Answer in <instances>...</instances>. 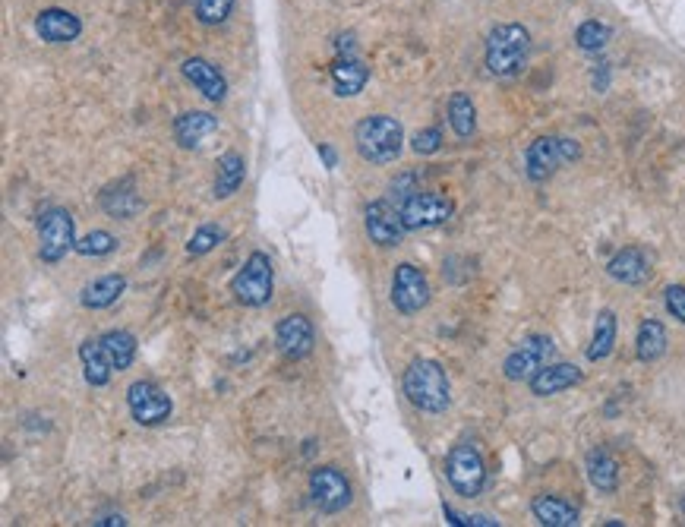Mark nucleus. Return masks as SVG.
Here are the masks:
<instances>
[{
  "instance_id": "obj_20",
  "label": "nucleus",
  "mask_w": 685,
  "mask_h": 527,
  "mask_svg": "<svg viewBox=\"0 0 685 527\" xmlns=\"http://www.w3.org/2000/svg\"><path fill=\"white\" fill-rule=\"evenodd\" d=\"M218 130V117L209 111H184L174 120V139L180 149L203 146V139Z\"/></svg>"
},
{
  "instance_id": "obj_5",
  "label": "nucleus",
  "mask_w": 685,
  "mask_h": 527,
  "mask_svg": "<svg viewBox=\"0 0 685 527\" xmlns=\"http://www.w3.org/2000/svg\"><path fill=\"white\" fill-rule=\"evenodd\" d=\"M272 288H275V269H272V259L269 253L256 250L247 256V262L240 266V272L231 281V294L240 307H250L259 310L266 307L272 300Z\"/></svg>"
},
{
  "instance_id": "obj_36",
  "label": "nucleus",
  "mask_w": 685,
  "mask_h": 527,
  "mask_svg": "<svg viewBox=\"0 0 685 527\" xmlns=\"http://www.w3.org/2000/svg\"><path fill=\"white\" fill-rule=\"evenodd\" d=\"M663 303H667V313L685 326V285H670L663 291Z\"/></svg>"
},
{
  "instance_id": "obj_19",
  "label": "nucleus",
  "mask_w": 685,
  "mask_h": 527,
  "mask_svg": "<svg viewBox=\"0 0 685 527\" xmlns=\"http://www.w3.org/2000/svg\"><path fill=\"white\" fill-rule=\"evenodd\" d=\"M329 76H332V89H335L338 98H354V95H360L367 89L370 67L364 64V60H357V57H338L332 64V70H329Z\"/></svg>"
},
{
  "instance_id": "obj_9",
  "label": "nucleus",
  "mask_w": 685,
  "mask_h": 527,
  "mask_svg": "<svg viewBox=\"0 0 685 527\" xmlns=\"http://www.w3.org/2000/svg\"><path fill=\"white\" fill-rule=\"evenodd\" d=\"M433 291H430V278L423 275L420 266L414 262H398L392 272V307L401 316H414L420 310H427Z\"/></svg>"
},
{
  "instance_id": "obj_37",
  "label": "nucleus",
  "mask_w": 685,
  "mask_h": 527,
  "mask_svg": "<svg viewBox=\"0 0 685 527\" xmlns=\"http://www.w3.org/2000/svg\"><path fill=\"white\" fill-rule=\"evenodd\" d=\"M335 48H338V57H354V51H357L354 35H351V32H348V35H338V38H335Z\"/></svg>"
},
{
  "instance_id": "obj_23",
  "label": "nucleus",
  "mask_w": 685,
  "mask_h": 527,
  "mask_svg": "<svg viewBox=\"0 0 685 527\" xmlns=\"http://www.w3.org/2000/svg\"><path fill=\"white\" fill-rule=\"evenodd\" d=\"M247 180V161L240 152H225L218 158V171H215V184H212V196L215 199H231Z\"/></svg>"
},
{
  "instance_id": "obj_22",
  "label": "nucleus",
  "mask_w": 685,
  "mask_h": 527,
  "mask_svg": "<svg viewBox=\"0 0 685 527\" xmlns=\"http://www.w3.org/2000/svg\"><path fill=\"white\" fill-rule=\"evenodd\" d=\"M531 512L534 518L543 524V527H575L581 521V512L575 509V505L569 499L562 496H550V493H540L534 502H531Z\"/></svg>"
},
{
  "instance_id": "obj_16",
  "label": "nucleus",
  "mask_w": 685,
  "mask_h": 527,
  "mask_svg": "<svg viewBox=\"0 0 685 527\" xmlns=\"http://www.w3.org/2000/svg\"><path fill=\"white\" fill-rule=\"evenodd\" d=\"M35 32L48 45H70L79 38V32H83V23H79V16L70 10L48 7L35 16Z\"/></svg>"
},
{
  "instance_id": "obj_15",
  "label": "nucleus",
  "mask_w": 685,
  "mask_h": 527,
  "mask_svg": "<svg viewBox=\"0 0 685 527\" xmlns=\"http://www.w3.org/2000/svg\"><path fill=\"white\" fill-rule=\"evenodd\" d=\"M180 73H184V79H187V83L199 95L215 101V105L228 98V79H225V73H221L212 64V60H206V57H187L184 64H180Z\"/></svg>"
},
{
  "instance_id": "obj_10",
  "label": "nucleus",
  "mask_w": 685,
  "mask_h": 527,
  "mask_svg": "<svg viewBox=\"0 0 685 527\" xmlns=\"http://www.w3.org/2000/svg\"><path fill=\"white\" fill-rule=\"evenodd\" d=\"M127 408H130V417L139 423V427H161V423L171 417L174 401L158 382L139 379L127 389Z\"/></svg>"
},
{
  "instance_id": "obj_1",
  "label": "nucleus",
  "mask_w": 685,
  "mask_h": 527,
  "mask_svg": "<svg viewBox=\"0 0 685 527\" xmlns=\"http://www.w3.org/2000/svg\"><path fill=\"white\" fill-rule=\"evenodd\" d=\"M401 392L423 414H442L452 404V385L442 370V363L430 357H417L408 363L405 376H401Z\"/></svg>"
},
{
  "instance_id": "obj_26",
  "label": "nucleus",
  "mask_w": 685,
  "mask_h": 527,
  "mask_svg": "<svg viewBox=\"0 0 685 527\" xmlns=\"http://www.w3.org/2000/svg\"><path fill=\"white\" fill-rule=\"evenodd\" d=\"M667 326L660 319H641L638 326V338H635V354L641 363H657L663 354H667Z\"/></svg>"
},
{
  "instance_id": "obj_3",
  "label": "nucleus",
  "mask_w": 685,
  "mask_h": 527,
  "mask_svg": "<svg viewBox=\"0 0 685 527\" xmlns=\"http://www.w3.org/2000/svg\"><path fill=\"white\" fill-rule=\"evenodd\" d=\"M531 54V32L518 23H502L487 35V70L493 76H518Z\"/></svg>"
},
{
  "instance_id": "obj_24",
  "label": "nucleus",
  "mask_w": 685,
  "mask_h": 527,
  "mask_svg": "<svg viewBox=\"0 0 685 527\" xmlns=\"http://www.w3.org/2000/svg\"><path fill=\"white\" fill-rule=\"evenodd\" d=\"M584 471H588V480L597 493L610 496L619 490V464L607 449H591L584 458Z\"/></svg>"
},
{
  "instance_id": "obj_32",
  "label": "nucleus",
  "mask_w": 685,
  "mask_h": 527,
  "mask_svg": "<svg viewBox=\"0 0 685 527\" xmlns=\"http://www.w3.org/2000/svg\"><path fill=\"white\" fill-rule=\"evenodd\" d=\"M117 247H120V243H117V237H114L111 231H89L86 237H79V240H76V253H79V256H92V259H98V256H111Z\"/></svg>"
},
{
  "instance_id": "obj_35",
  "label": "nucleus",
  "mask_w": 685,
  "mask_h": 527,
  "mask_svg": "<svg viewBox=\"0 0 685 527\" xmlns=\"http://www.w3.org/2000/svg\"><path fill=\"white\" fill-rule=\"evenodd\" d=\"M411 149L417 155H436L442 149V130L439 127H427V130H417L411 139Z\"/></svg>"
},
{
  "instance_id": "obj_6",
  "label": "nucleus",
  "mask_w": 685,
  "mask_h": 527,
  "mask_svg": "<svg viewBox=\"0 0 685 527\" xmlns=\"http://www.w3.org/2000/svg\"><path fill=\"white\" fill-rule=\"evenodd\" d=\"M446 477L452 490L465 499H474L487 486V461H483L480 449L474 442H458L446 458Z\"/></svg>"
},
{
  "instance_id": "obj_34",
  "label": "nucleus",
  "mask_w": 685,
  "mask_h": 527,
  "mask_svg": "<svg viewBox=\"0 0 685 527\" xmlns=\"http://www.w3.org/2000/svg\"><path fill=\"white\" fill-rule=\"evenodd\" d=\"M225 240V228H218V225H203V228H196L193 237L187 240V253L190 256H206L212 253L218 243Z\"/></svg>"
},
{
  "instance_id": "obj_13",
  "label": "nucleus",
  "mask_w": 685,
  "mask_h": 527,
  "mask_svg": "<svg viewBox=\"0 0 685 527\" xmlns=\"http://www.w3.org/2000/svg\"><path fill=\"white\" fill-rule=\"evenodd\" d=\"M364 225H367V237L382 250L398 247L401 237L408 234L405 221H401V212L395 206H389L386 199H373L370 202L367 212H364Z\"/></svg>"
},
{
  "instance_id": "obj_29",
  "label": "nucleus",
  "mask_w": 685,
  "mask_h": 527,
  "mask_svg": "<svg viewBox=\"0 0 685 527\" xmlns=\"http://www.w3.org/2000/svg\"><path fill=\"white\" fill-rule=\"evenodd\" d=\"M449 124L458 139H471L477 133V108L468 92H455L449 98Z\"/></svg>"
},
{
  "instance_id": "obj_2",
  "label": "nucleus",
  "mask_w": 685,
  "mask_h": 527,
  "mask_svg": "<svg viewBox=\"0 0 685 527\" xmlns=\"http://www.w3.org/2000/svg\"><path fill=\"white\" fill-rule=\"evenodd\" d=\"M354 149L370 165H392L405 149V127L389 114H367L354 127Z\"/></svg>"
},
{
  "instance_id": "obj_38",
  "label": "nucleus",
  "mask_w": 685,
  "mask_h": 527,
  "mask_svg": "<svg viewBox=\"0 0 685 527\" xmlns=\"http://www.w3.org/2000/svg\"><path fill=\"white\" fill-rule=\"evenodd\" d=\"M319 158L326 161V168H329V171L338 168V155H335V149H332L329 143H319Z\"/></svg>"
},
{
  "instance_id": "obj_30",
  "label": "nucleus",
  "mask_w": 685,
  "mask_h": 527,
  "mask_svg": "<svg viewBox=\"0 0 685 527\" xmlns=\"http://www.w3.org/2000/svg\"><path fill=\"white\" fill-rule=\"evenodd\" d=\"M102 209L114 218H136L143 212V196H139L130 184H127V190L117 187V190L102 193Z\"/></svg>"
},
{
  "instance_id": "obj_14",
  "label": "nucleus",
  "mask_w": 685,
  "mask_h": 527,
  "mask_svg": "<svg viewBox=\"0 0 685 527\" xmlns=\"http://www.w3.org/2000/svg\"><path fill=\"white\" fill-rule=\"evenodd\" d=\"M275 344L278 351L285 354L288 360H304L313 354V344H316V332H313V322L304 313H291L285 319H278L275 326Z\"/></svg>"
},
{
  "instance_id": "obj_17",
  "label": "nucleus",
  "mask_w": 685,
  "mask_h": 527,
  "mask_svg": "<svg viewBox=\"0 0 685 527\" xmlns=\"http://www.w3.org/2000/svg\"><path fill=\"white\" fill-rule=\"evenodd\" d=\"M584 379V373L575 367V363H547L543 370H537L528 382L531 395L537 398H553L559 392H569Z\"/></svg>"
},
{
  "instance_id": "obj_28",
  "label": "nucleus",
  "mask_w": 685,
  "mask_h": 527,
  "mask_svg": "<svg viewBox=\"0 0 685 527\" xmlns=\"http://www.w3.org/2000/svg\"><path fill=\"white\" fill-rule=\"evenodd\" d=\"M102 348L111 360L114 373H124L133 367V360H136V335L127 329H111L102 335Z\"/></svg>"
},
{
  "instance_id": "obj_7",
  "label": "nucleus",
  "mask_w": 685,
  "mask_h": 527,
  "mask_svg": "<svg viewBox=\"0 0 685 527\" xmlns=\"http://www.w3.org/2000/svg\"><path fill=\"white\" fill-rule=\"evenodd\" d=\"M76 250V221L67 209H45L38 218V256L48 266H57L67 253Z\"/></svg>"
},
{
  "instance_id": "obj_31",
  "label": "nucleus",
  "mask_w": 685,
  "mask_h": 527,
  "mask_svg": "<svg viewBox=\"0 0 685 527\" xmlns=\"http://www.w3.org/2000/svg\"><path fill=\"white\" fill-rule=\"evenodd\" d=\"M610 38H613V29L607 23H600V19H588V23H581L575 29V45L581 51H603L610 45Z\"/></svg>"
},
{
  "instance_id": "obj_33",
  "label": "nucleus",
  "mask_w": 685,
  "mask_h": 527,
  "mask_svg": "<svg viewBox=\"0 0 685 527\" xmlns=\"http://www.w3.org/2000/svg\"><path fill=\"white\" fill-rule=\"evenodd\" d=\"M234 4H237V0H196L193 13H196V19L203 26H221L231 16Z\"/></svg>"
},
{
  "instance_id": "obj_39",
  "label": "nucleus",
  "mask_w": 685,
  "mask_h": 527,
  "mask_svg": "<svg viewBox=\"0 0 685 527\" xmlns=\"http://www.w3.org/2000/svg\"><path fill=\"white\" fill-rule=\"evenodd\" d=\"M98 527H111V524H117V527H124L127 521H124V515H108V518H102V521H95Z\"/></svg>"
},
{
  "instance_id": "obj_11",
  "label": "nucleus",
  "mask_w": 685,
  "mask_h": 527,
  "mask_svg": "<svg viewBox=\"0 0 685 527\" xmlns=\"http://www.w3.org/2000/svg\"><path fill=\"white\" fill-rule=\"evenodd\" d=\"M556 354V344L550 335H528L502 363V376L509 382H531L537 370H543Z\"/></svg>"
},
{
  "instance_id": "obj_18",
  "label": "nucleus",
  "mask_w": 685,
  "mask_h": 527,
  "mask_svg": "<svg viewBox=\"0 0 685 527\" xmlns=\"http://www.w3.org/2000/svg\"><path fill=\"white\" fill-rule=\"evenodd\" d=\"M607 275L613 281H619V285L638 288V285H644V281L651 278V262H648V256H644L638 247H622L607 262Z\"/></svg>"
},
{
  "instance_id": "obj_25",
  "label": "nucleus",
  "mask_w": 685,
  "mask_h": 527,
  "mask_svg": "<svg viewBox=\"0 0 685 527\" xmlns=\"http://www.w3.org/2000/svg\"><path fill=\"white\" fill-rule=\"evenodd\" d=\"M79 360H83V376L92 389H102V385L111 382L114 367H111V360L102 348V338H86L83 344H79Z\"/></svg>"
},
{
  "instance_id": "obj_4",
  "label": "nucleus",
  "mask_w": 685,
  "mask_h": 527,
  "mask_svg": "<svg viewBox=\"0 0 685 527\" xmlns=\"http://www.w3.org/2000/svg\"><path fill=\"white\" fill-rule=\"evenodd\" d=\"M581 158V143L569 136H537L525 152V174L534 184L550 180L559 168Z\"/></svg>"
},
{
  "instance_id": "obj_40",
  "label": "nucleus",
  "mask_w": 685,
  "mask_h": 527,
  "mask_svg": "<svg viewBox=\"0 0 685 527\" xmlns=\"http://www.w3.org/2000/svg\"><path fill=\"white\" fill-rule=\"evenodd\" d=\"M679 509H682V515H685V496H682V502H679Z\"/></svg>"
},
{
  "instance_id": "obj_12",
  "label": "nucleus",
  "mask_w": 685,
  "mask_h": 527,
  "mask_svg": "<svg viewBox=\"0 0 685 527\" xmlns=\"http://www.w3.org/2000/svg\"><path fill=\"white\" fill-rule=\"evenodd\" d=\"M310 499L319 512L338 515L351 505V483L332 464H322V468H313L310 474Z\"/></svg>"
},
{
  "instance_id": "obj_8",
  "label": "nucleus",
  "mask_w": 685,
  "mask_h": 527,
  "mask_svg": "<svg viewBox=\"0 0 685 527\" xmlns=\"http://www.w3.org/2000/svg\"><path fill=\"white\" fill-rule=\"evenodd\" d=\"M398 212L408 231H427V228L446 225V221L455 215V206H452V199L442 193L414 190L408 199L398 202Z\"/></svg>"
},
{
  "instance_id": "obj_27",
  "label": "nucleus",
  "mask_w": 685,
  "mask_h": 527,
  "mask_svg": "<svg viewBox=\"0 0 685 527\" xmlns=\"http://www.w3.org/2000/svg\"><path fill=\"white\" fill-rule=\"evenodd\" d=\"M616 313L613 310H600L597 319H594V335H591V344H588V360L591 363H600L607 360L616 348Z\"/></svg>"
},
{
  "instance_id": "obj_21",
  "label": "nucleus",
  "mask_w": 685,
  "mask_h": 527,
  "mask_svg": "<svg viewBox=\"0 0 685 527\" xmlns=\"http://www.w3.org/2000/svg\"><path fill=\"white\" fill-rule=\"evenodd\" d=\"M124 291H127V278L120 272H111V275L89 281V285L83 288V294H79V303H83L86 310H108L120 297H124Z\"/></svg>"
}]
</instances>
